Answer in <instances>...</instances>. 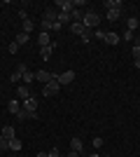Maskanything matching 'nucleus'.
Listing matches in <instances>:
<instances>
[{
	"label": "nucleus",
	"instance_id": "6e6552de",
	"mask_svg": "<svg viewBox=\"0 0 140 157\" xmlns=\"http://www.w3.org/2000/svg\"><path fill=\"white\" fill-rule=\"evenodd\" d=\"M56 19H59V10H54V7H47L45 12H42V21H52V24H54Z\"/></svg>",
	"mask_w": 140,
	"mask_h": 157
},
{
	"label": "nucleus",
	"instance_id": "5701e85b",
	"mask_svg": "<svg viewBox=\"0 0 140 157\" xmlns=\"http://www.w3.org/2000/svg\"><path fill=\"white\" fill-rule=\"evenodd\" d=\"M33 80H35V73L26 71V73H23V80H21V82H23V85H28V87H31V82H33Z\"/></svg>",
	"mask_w": 140,
	"mask_h": 157
},
{
	"label": "nucleus",
	"instance_id": "9b49d317",
	"mask_svg": "<svg viewBox=\"0 0 140 157\" xmlns=\"http://www.w3.org/2000/svg\"><path fill=\"white\" fill-rule=\"evenodd\" d=\"M70 31H73L75 35H80V38H82V35H84V33H87V28L82 26L80 21H73V24H70Z\"/></svg>",
	"mask_w": 140,
	"mask_h": 157
},
{
	"label": "nucleus",
	"instance_id": "f8f14e48",
	"mask_svg": "<svg viewBox=\"0 0 140 157\" xmlns=\"http://www.w3.org/2000/svg\"><path fill=\"white\" fill-rule=\"evenodd\" d=\"M38 45H40V47H49V45H52V38H49V33L42 31L40 35H38Z\"/></svg>",
	"mask_w": 140,
	"mask_h": 157
},
{
	"label": "nucleus",
	"instance_id": "4be33fe9",
	"mask_svg": "<svg viewBox=\"0 0 140 157\" xmlns=\"http://www.w3.org/2000/svg\"><path fill=\"white\" fill-rule=\"evenodd\" d=\"M121 17V10H107V19L110 21H117Z\"/></svg>",
	"mask_w": 140,
	"mask_h": 157
},
{
	"label": "nucleus",
	"instance_id": "f3484780",
	"mask_svg": "<svg viewBox=\"0 0 140 157\" xmlns=\"http://www.w3.org/2000/svg\"><path fill=\"white\" fill-rule=\"evenodd\" d=\"M119 35H117V33H105V40H103V42H107V45H117V42H119Z\"/></svg>",
	"mask_w": 140,
	"mask_h": 157
},
{
	"label": "nucleus",
	"instance_id": "a19ab883",
	"mask_svg": "<svg viewBox=\"0 0 140 157\" xmlns=\"http://www.w3.org/2000/svg\"><path fill=\"white\" fill-rule=\"evenodd\" d=\"M107 157H110V155H107Z\"/></svg>",
	"mask_w": 140,
	"mask_h": 157
},
{
	"label": "nucleus",
	"instance_id": "0eeeda50",
	"mask_svg": "<svg viewBox=\"0 0 140 157\" xmlns=\"http://www.w3.org/2000/svg\"><path fill=\"white\" fill-rule=\"evenodd\" d=\"M35 80H38V82H52V80H56V73H49V71H38L35 73Z\"/></svg>",
	"mask_w": 140,
	"mask_h": 157
},
{
	"label": "nucleus",
	"instance_id": "423d86ee",
	"mask_svg": "<svg viewBox=\"0 0 140 157\" xmlns=\"http://www.w3.org/2000/svg\"><path fill=\"white\" fill-rule=\"evenodd\" d=\"M26 71H28V66H26V63H19L16 68H14V73L9 75V80H12V82H19V80H23V73H26Z\"/></svg>",
	"mask_w": 140,
	"mask_h": 157
},
{
	"label": "nucleus",
	"instance_id": "20e7f679",
	"mask_svg": "<svg viewBox=\"0 0 140 157\" xmlns=\"http://www.w3.org/2000/svg\"><path fill=\"white\" fill-rule=\"evenodd\" d=\"M73 80H75V71H63V73L56 75V82H59V85H70Z\"/></svg>",
	"mask_w": 140,
	"mask_h": 157
},
{
	"label": "nucleus",
	"instance_id": "a878e982",
	"mask_svg": "<svg viewBox=\"0 0 140 157\" xmlns=\"http://www.w3.org/2000/svg\"><path fill=\"white\" fill-rule=\"evenodd\" d=\"M70 17H73V21H80V24H82V19H84V12H82V10H73V14H70Z\"/></svg>",
	"mask_w": 140,
	"mask_h": 157
},
{
	"label": "nucleus",
	"instance_id": "4468645a",
	"mask_svg": "<svg viewBox=\"0 0 140 157\" xmlns=\"http://www.w3.org/2000/svg\"><path fill=\"white\" fill-rule=\"evenodd\" d=\"M7 110L12 113V115H16V113L21 110V101H16V98H12V101L7 103Z\"/></svg>",
	"mask_w": 140,
	"mask_h": 157
},
{
	"label": "nucleus",
	"instance_id": "bb28decb",
	"mask_svg": "<svg viewBox=\"0 0 140 157\" xmlns=\"http://www.w3.org/2000/svg\"><path fill=\"white\" fill-rule=\"evenodd\" d=\"M16 120H31V113H28V110H23V108H21V110L16 113Z\"/></svg>",
	"mask_w": 140,
	"mask_h": 157
},
{
	"label": "nucleus",
	"instance_id": "c756f323",
	"mask_svg": "<svg viewBox=\"0 0 140 157\" xmlns=\"http://www.w3.org/2000/svg\"><path fill=\"white\" fill-rule=\"evenodd\" d=\"M19 19H21V24H23V21L28 19V12H26V10H23V7H21V10H19Z\"/></svg>",
	"mask_w": 140,
	"mask_h": 157
},
{
	"label": "nucleus",
	"instance_id": "cd10ccee",
	"mask_svg": "<svg viewBox=\"0 0 140 157\" xmlns=\"http://www.w3.org/2000/svg\"><path fill=\"white\" fill-rule=\"evenodd\" d=\"M5 150H9V141L0 136V152H5Z\"/></svg>",
	"mask_w": 140,
	"mask_h": 157
},
{
	"label": "nucleus",
	"instance_id": "dca6fc26",
	"mask_svg": "<svg viewBox=\"0 0 140 157\" xmlns=\"http://www.w3.org/2000/svg\"><path fill=\"white\" fill-rule=\"evenodd\" d=\"M28 40H31V35L23 33V31H19V33H16V38H14V42H16V45H26Z\"/></svg>",
	"mask_w": 140,
	"mask_h": 157
},
{
	"label": "nucleus",
	"instance_id": "2eb2a0df",
	"mask_svg": "<svg viewBox=\"0 0 140 157\" xmlns=\"http://www.w3.org/2000/svg\"><path fill=\"white\" fill-rule=\"evenodd\" d=\"M2 138H7V141H12V138H16L14 136V127L12 124H7V127H2V134H0Z\"/></svg>",
	"mask_w": 140,
	"mask_h": 157
},
{
	"label": "nucleus",
	"instance_id": "4c0bfd02",
	"mask_svg": "<svg viewBox=\"0 0 140 157\" xmlns=\"http://www.w3.org/2000/svg\"><path fill=\"white\" fill-rule=\"evenodd\" d=\"M35 157H49V152H38Z\"/></svg>",
	"mask_w": 140,
	"mask_h": 157
},
{
	"label": "nucleus",
	"instance_id": "e433bc0d",
	"mask_svg": "<svg viewBox=\"0 0 140 157\" xmlns=\"http://www.w3.org/2000/svg\"><path fill=\"white\" fill-rule=\"evenodd\" d=\"M133 42H135V47H140V35H135V38H133Z\"/></svg>",
	"mask_w": 140,
	"mask_h": 157
},
{
	"label": "nucleus",
	"instance_id": "2f4dec72",
	"mask_svg": "<svg viewBox=\"0 0 140 157\" xmlns=\"http://www.w3.org/2000/svg\"><path fill=\"white\" fill-rule=\"evenodd\" d=\"M100 145H103V138L96 136V138H93V148H100Z\"/></svg>",
	"mask_w": 140,
	"mask_h": 157
},
{
	"label": "nucleus",
	"instance_id": "6ab92c4d",
	"mask_svg": "<svg viewBox=\"0 0 140 157\" xmlns=\"http://www.w3.org/2000/svg\"><path fill=\"white\" fill-rule=\"evenodd\" d=\"M138 26H140V19H135V17H128V21H126V31H135Z\"/></svg>",
	"mask_w": 140,
	"mask_h": 157
},
{
	"label": "nucleus",
	"instance_id": "7c9ffc66",
	"mask_svg": "<svg viewBox=\"0 0 140 157\" xmlns=\"http://www.w3.org/2000/svg\"><path fill=\"white\" fill-rule=\"evenodd\" d=\"M93 38H96V40H105V33H103V31H96V33H93Z\"/></svg>",
	"mask_w": 140,
	"mask_h": 157
},
{
	"label": "nucleus",
	"instance_id": "c9c22d12",
	"mask_svg": "<svg viewBox=\"0 0 140 157\" xmlns=\"http://www.w3.org/2000/svg\"><path fill=\"white\" fill-rule=\"evenodd\" d=\"M49 157H59V148H52V150H49Z\"/></svg>",
	"mask_w": 140,
	"mask_h": 157
},
{
	"label": "nucleus",
	"instance_id": "58836bf2",
	"mask_svg": "<svg viewBox=\"0 0 140 157\" xmlns=\"http://www.w3.org/2000/svg\"><path fill=\"white\" fill-rule=\"evenodd\" d=\"M68 157H80V152H73V150H70V155H68Z\"/></svg>",
	"mask_w": 140,
	"mask_h": 157
},
{
	"label": "nucleus",
	"instance_id": "b1692460",
	"mask_svg": "<svg viewBox=\"0 0 140 157\" xmlns=\"http://www.w3.org/2000/svg\"><path fill=\"white\" fill-rule=\"evenodd\" d=\"M21 31L31 35V31H33V21H31V19H26V21H23V24H21Z\"/></svg>",
	"mask_w": 140,
	"mask_h": 157
},
{
	"label": "nucleus",
	"instance_id": "c85d7f7f",
	"mask_svg": "<svg viewBox=\"0 0 140 157\" xmlns=\"http://www.w3.org/2000/svg\"><path fill=\"white\" fill-rule=\"evenodd\" d=\"M121 38L126 40V42H131V40H133L135 35H133V31H124V35H121Z\"/></svg>",
	"mask_w": 140,
	"mask_h": 157
},
{
	"label": "nucleus",
	"instance_id": "473e14b6",
	"mask_svg": "<svg viewBox=\"0 0 140 157\" xmlns=\"http://www.w3.org/2000/svg\"><path fill=\"white\" fill-rule=\"evenodd\" d=\"M19 52V45H16V42H12V45H9V54H16Z\"/></svg>",
	"mask_w": 140,
	"mask_h": 157
},
{
	"label": "nucleus",
	"instance_id": "393cba45",
	"mask_svg": "<svg viewBox=\"0 0 140 157\" xmlns=\"http://www.w3.org/2000/svg\"><path fill=\"white\" fill-rule=\"evenodd\" d=\"M61 24V26H66L68 21H70V14H66V12H59V19H56Z\"/></svg>",
	"mask_w": 140,
	"mask_h": 157
},
{
	"label": "nucleus",
	"instance_id": "aec40b11",
	"mask_svg": "<svg viewBox=\"0 0 140 157\" xmlns=\"http://www.w3.org/2000/svg\"><path fill=\"white\" fill-rule=\"evenodd\" d=\"M21 148H23V143H21L19 138H12V141H9V150L12 152H19Z\"/></svg>",
	"mask_w": 140,
	"mask_h": 157
},
{
	"label": "nucleus",
	"instance_id": "9d476101",
	"mask_svg": "<svg viewBox=\"0 0 140 157\" xmlns=\"http://www.w3.org/2000/svg\"><path fill=\"white\" fill-rule=\"evenodd\" d=\"M16 96H19L21 101H26V98H31V87H28V85H21L19 89H16Z\"/></svg>",
	"mask_w": 140,
	"mask_h": 157
},
{
	"label": "nucleus",
	"instance_id": "f257e3e1",
	"mask_svg": "<svg viewBox=\"0 0 140 157\" xmlns=\"http://www.w3.org/2000/svg\"><path fill=\"white\" fill-rule=\"evenodd\" d=\"M100 24V14L98 12H93V10H89V12H84V19H82V26L87 28H96Z\"/></svg>",
	"mask_w": 140,
	"mask_h": 157
},
{
	"label": "nucleus",
	"instance_id": "ddd939ff",
	"mask_svg": "<svg viewBox=\"0 0 140 157\" xmlns=\"http://www.w3.org/2000/svg\"><path fill=\"white\" fill-rule=\"evenodd\" d=\"M56 45H59V42H52L49 47H42V49H40V56H42V59H49V56H52V52L56 49Z\"/></svg>",
	"mask_w": 140,
	"mask_h": 157
},
{
	"label": "nucleus",
	"instance_id": "7ed1b4c3",
	"mask_svg": "<svg viewBox=\"0 0 140 157\" xmlns=\"http://www.w3.org/2000/svg\"><path fill=\"white\" fill-rule=\"evenodd\" d=\"M54 5L59 7V12H66V14H73V10H75V2H73V0H56Z\"/></svg>",
	"mask_w": 140,
	"mask_h": 157
},
{
	"label": "nucleus",
	"instance_id": "1a4fd4ad",
	"mask_svg": "<svg viewBox=\"0 0 140 157\" xmlns=\"http://www.w3.org/2000/svg\"><path fill=\"white\" fill-rule=\"evenodd\" d=\"M70 150H73V152H80V155H82V150H84V143H82V138H77V136L70 138Z\"/></svg>",
	"mask_w": 140,
	"mask_h": 157
},
{
	"label": "nucleus",
	"instance_id": "f03ea898",
	"mask_svg": "<svg viewBox=\"0 0 140 157\" xmlns=\"http://www.w3.org/2000/svg\"><path fill=\"white\" fill-rule=\"evenodd\" d=\"M21 103H23V110H28L31 113V117H38V98L35 96H31V98H26V101H21Z\"/></svg>",
	"mask_w": 140,
	"mask_h": 157
},
{
	"label": "nucleus",
	"instance_id": "ea45409f",
	"mask_svg": "<svg viewBox=\"0 0 140 157\" xmlns=\"http://www.w3.org/2000/svg\"><path fill=\"white\" fill-rule=\"evenodd\" d=\"M89 157H103V155H98V152H93V155H89Z\"/></svg>",
	"mask_w": 140,
	"mask_h": 157
},
{
	"label": "nucleus",
	"instance_id": "412c9836",
	"mask_svg": "<svg viewBox=\"0 0 140 157\" xmlns=\"http://www.w3.org/2000/svg\"><path fill=\"white\" fill-rule=\"evenodd\" d=\"M107 10H121V0H105Z\"/></svg>",
	"mask_w": 140,
	"mask_h": 157
},
{
	"label": "nucleus",
	"instance_id": "72a5a7b5",
	"mask_svg": "<svg viewBox=\"0 0 140 157\" xmlns=\"http://www.w3.org/2000/svg\"><path fill=\"white\" fill-rule=\"evenodd\" d=\"M89 40H91V35H89V31H87L84 35H82V42H84V45H89Z\"/></svg>",
	"mask_w": 140,
	"mask_h": 157
},
{
	"label": "nucleus",
	"instance_id": "f704fd0d",
	"mask_svg": "<svg viewBox=\"0 0 140 157\" xmlns=\"http://www.w3.org/2000/svg\"><path fill=\"white\" fill-rule=\"evenodd\" d=\"M61 28H63V26H61L59 21H54V24H52V31H61Z\"/></svg>",
	"mask_w": 140,
	"mask_h": 157
},
{
	"label": "nucleus",
	"instance_id": "a211bd4d",
	"mask_svg": "<svg viewBox=\"0 0 140 157\" xmlns=\"http://www.w3.org/2000/svg\"><path fill=\"white\" fill-rule=\"evenodd\" d=\"M131 56H133V66H135V68H140V47L133 45V49H131Z\"/></svg>",
	"mask_w": 140,
	"mask_h": 157
},
{
	"label": "nucleus",
	"instance_id": "39448f33",
	"mask_svg": "<svg viewBox=\"0 0 140 157\" xmlns=\"http://www.w3.org/2000/svg\"><path fill=\"white\" fill-rule=\"evenodd\" d=\"M59 89H61V85L56 82V80H52V82H47V85H45V89H42V92H45V96H56V94H59Z\"/></svg>",
	"mask_w": 140,
	"mask_h": 157
}]
</instances>
